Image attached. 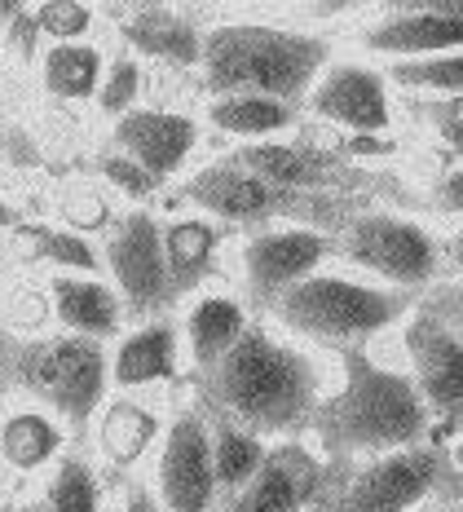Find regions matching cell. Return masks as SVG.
Returning a JSON list of instances; mask_svg holds the SVG:
<instances>
[{"label": "cell", "instance_id": "6da1fadb", "mask_svg": "<svg viewBox=\"0 0 463 512\" xmlns=\"http://www.w3.org/2000/svg\"><path fill=\"white\" fill-rule=\"evenodd\" d=\"M331 380L336 358L283 336L256 314L239 345L212 371L186 380V389L203 411L256 433L261 442H292L305 437L314 411L331 393Z\"/></svg>", "mask_w": 463, "mask_h": 512}, {"label": "cell", "instance_id": "7a4b0ae2", "mask_svg": "<svg viewBox=\"0 0 463 512\" xmlns=\"http://www.w3.org/2000/svg\"><path fill=\"white\" fill-rule=\"evenodd\" d=\"M340 53V36L331 27H318L305 18V9H225L208 14L199 53V93H261L287 106L305 102L318 71Z\"/></svg>", "mask_w": 463, "mask_h": 512}, {"label": "cell", "instance_id": "3957f363", "mask_svg": "<svg viewBox=\"0 0 463 512\" xmlns=\"http://www.w3.org/2000/svg\"><path fill=\"white\" fill-rule=\"evenodd\" d=\"M331 358H336V380L305 429V442L331 464V473L433 437L428 407L393 340L380 349H353Z\"/></svg>", "mask_w": 463, "mask_h": 512}, {"label": "cell", "instance_id": "277c9868", "mask_svg": "<svg viewBox=\"0 0 463 512\" xmlns=\"http://www.w3.org/2000/svg\"><path fill=\"white\" fill-rule=\"evenodd\" d=\"M415 305V296L366 283L331 261L296 287L278 292L274 301H265L256 314L283 336L318 349V354H353V349L389 345Z\"/></svg>", "mask_w": 463, "mask_h": 512}, {"label": "cell", "instance_id": "5b68a950", "mask_svg": "<svg viewBox=\"0 0 463 512\" xmlns=\"http://www.w3.org/2000/svg\"><path fill=\"white\" fill-rule=\"evenodd\" d=\"M0 389L9 398H23L31 407L58 415L62 424L84 437L102 402L111 398L106 376V345L62 332H31L9 336L0 354Z\"/></svg>", "mask_w": 463, "mask_h": 512}, {"label": "cell", "instance_id": "8992f818", "mask_svg": "<svg viewBox=\"0 0 463 512\" xmlns=\"http://www.w3.org/2000/svg\"><path fill=\"white\" fill-rule=\"evenodd\" d=\"M331 261L353 270L366 283H380L389 292L424 296L441 283V230L424 212L406 208H362L349 212L331 230Z\"/></svg>", "mask_w": 463, "mask_h": 512}, {"label": "cell", "instance_id": "52a82bcc", "mask_svg": "<svg viewBox=\"0 0 463 512\" xmlns=\"http://www.w3.org/2000/svg\"><path fill=\"white\" fill-rule=\"evenodd\" d=\"M446 490H459L446 464V446L428 437L331 473L322 512H419Z\"/></svg>", "mask_w": 463, "mask_h": 512}, {"label": "cell", "instance_id": "ba28073f", "mask_svg": "<svg viewBox=\"0 0 463 512\" xmlns=\"http://www.w3.org/2000/svg\"><path fill=\"white\" fill-rule=\"evenodd\" d=\"M331 256H336L331 226H322V221H269V226L243 230L230 239L225 283L239 287L252 309H261L278 292L331 265Z\"/></svg>", "mask_w": 463, "mask_h": 512}, {"label": "cell", "instance_id": "9c48e42d", "mask_svg": "<svg viewBox=\"0 0 463 512\" xmlns=\"http://www.w3.org/2000/svg\"><path fill=\"white\" fill-rule=\"evenodd\" d=\"M336 36L340 49L358 53L375 67H402L437 53L463 49V5H358Z\"/></svg>", "mask_w": 463, "mask_h": 512}, {"label": "cell", "instance_id": "30bf717a", "mask_svg": "<svg viewBox=\"0 0 463 512\" xmlns=\"http://www.w3.org/2000/svg\"><path fill=\"white\" fill-rule=\"evenodd\" d=\"M305 124L314 120L336 137H393L406 124V102L393 93L384 67L340 49L318 71L314 89L300 102Z\"/></svg>", "mask_w": 463, "mask_h": 512}, {"label": "cell", "instance_id": "8fae6325", "mask_svg": "<svg viewBox=\"0 0 463 512\" xmlns=\"http://www.w3.org/2000/svg\"><path fill=\"white\" fill-rule=\"evenodd\" d=\"M159 208H186L199 217L217 221L230 234L269 226V221H314V217H296L300 208H309V199H287L278 190L261 186L252 173H243L230 155H203L177 186L159 199Z\"/></svg>", "mask_w": 463, "mask_h": 512}, {"label": "cell", "instance_id": "7c38bea8", "mask_svg": "<svg viewBox=\"0 0 463 512\" xmlns=\"http://www.w3.org/2000/svg\"><path fill=\"white\" fill-rule=\"evenodd\" d=\"M98 248L102 279L115 287L128 323L177 314V296H172L164 265V239H159V208H120Z\"/></svg>", "mask_w": 463, "mask_h": 512}, {"label": "cell", "instance_id": "4fadbf2b", "mask_svg": "<svg viewBox=\"0 0 463 512\" xmlns=\"http://www.w3.org/2000/svg\"><path fill=\"white\" fill-rule=\"evenodd\" d=\"M142 477L164 512H217L221 508V490H217L212 451H208V415L190 398V389H181L172 398L164 437H159Z\"/></svg>", "mask_w": 463, "mask_h": 512}, {"label": "cell", "instance_id": "5bb4252c", "mask_svg": "<svg viewBox=\"0 0 463 512\" xmlns=\"http://www.w3.org/2000/svg\"><path fill=\"white\" fill-rule=\"evenodd\" d=\"M393 349L402 358V367L411 371L419 398L433 420V437L463 433V336L450 327H441L424 305L411 309V318L402 323V332L393 336Z\"/></svg>", "mask_w": 463, "mask_h": 512}, {"label": "cell", "instance_id": "9a60e30c", "mask_svg": "<svg viewBox=\"0 0 463 512\" xmlns=\"http://www.w3.org/2000/svg\"><path fill=\"white\" fill-rule=\"evenodd\" d=\"M203 142H208V133L190 106L146 102L120 115L115 124H106V146L133 159L164 195L203 159Z\"/></svg>", "mask_w": 463, "mask_h": 512}, {"label": "cell", "instance_id": "2e32d148", "mask_svg": "<svg viewBox=\"0 0 463 512\" xmlns=\"http://www.w3.org/2000/svg\"><path fill=\"white\" fill-rule=\"evenodd\" d=\"M177 398V393H172ZM172 398H137V393H111L102 402V411L93 415L89 433L80 437L84 451L93 455V464L106 473V482L146 473L150 455H155L159 437L168 424Z\"/></svg>", "mask_w": 463, "mask_h": 512}, {"label": "cell", "instance_id": "e0dca14e", "mask_svg": "<svg viewBox=\"0 0 463 512\" xmlns=\"http://www.w3.org/2000/svg\"><path fill=\"white\" fill-rule=\"evenodd\" d=\"M331 486V464L322 460L305 437L269 442L265 464L243 490L221 499L217 512H314L322 508Z\"/></svg>", "mask_w": 463, "mask_h": 512}, {"label": "cell", "instance_id": "ac0fdd59", "mask_svg": "<svg viewBox=\"0 0 463 512\" xmlns=\"http://www.w3.org/2000/svg\"><path fill=\"white\" fill-rule=\"evenodd\" d=\"M106 376H111V393H137V398H172L186 389L177 318L164 314L128 323L106 345Z\"/></svg>", "mask_w": 463, "mask_h": 512}, {"label": "cell", "instance_id": "d6986e66", "mask_svg": "<svg viewBox=\"0 0 463 512\" xmlns=\"http://www.w3.org/2000/svg\"><path fill=\"white\" fill-rule=\"evenodd\" d=\"M106 27H115L120 49H128L146 67H164L177 76H195L203 53V27L208 14L177 5H128V9H102Z\"/></svg>", "mask_w": 463, "mask_h": 512}, {"label": "cell", "instance_id": "ffe728a7", "mask_svg": "<svg viewBox=\"0 0 463 512\" xmlns=\"http://www.w3.org/2000/svg\"><path fill=\"white\" fill-rule=\"evenodd\" d=\"M177 336H181V358H186V380L212 371L217 362L239 345V336L252 327L256 309L252 301L230 283H208L177 301Z\"/></svg>", "mask_w": 463, "mask_h": 512}, {"label": "cell", "instance_id": "44dd1931", "mask_svg": "<svg viewBox=\"0 0 463 512\" xmlns=\"http://www.w3.org/2000/svg\"><path fill=\"white\" fill-rule=\"evenodd\" d=\"M75 442L80 437L58 415L5 393V402H0V482L5 486L31 490Z\"/></svg>", "mask_w": 463, "mask_h": 512}, {"label": "cell", "instance_id": "7402d4cb", "mask_svg": "<svg viewBox=\"0 0 463 512\" xmlns=\"http://www.w3.org/2000/svg\"><path fill=\"white\" fill-rule=\"evenodd\" d=\"M159 239H164V265L177 301L225 279V252L234 234L217 221L186 208H159Z\"/></svg>", "mask_w": 463, "mask_h": 512}, {"label": "cell", "instance_id": "603a6c76", "mask_svg": "<svg viewBox=\"0 0 463 512\" xmlns=\"http://www.w3.org/2000/svg\"><path fill=\"white\" fill-rule=\"evenodd\" d=\"M40 301H45L49 332L62 336L111 345L128 327L120 296L102 274H45L40 279Z\"/></svg>", "mask_w": 463, "mask_h": 512}, {"label": "cell", "instance_id": "cb8c5ba5", "mask_svg": "<svg viewBox=\"0 0 463 512\" xmlns=\"http://www.w3.org/2000/svg\"><path fill=\"white\" fill-rule=\"evenodd\" d=\"M225 155L252 173L261 186L278 190L287 199H309L336 186V155L300 142V137H278V142H252V146H225Z\"/></svg>", "mask_w": 463, "mask_h": 512}, {"label": "cell", "instance_id": "d4e9b609", "mask_svg": "<svg viewBox=\"0 0 463 512\" xmlns=\"http://www.w3.org/2000/svg\"><path fill=\"white\" fill-rule=\"evenodd\" d=\"M203 133H217L234 146L252 142H278V137H300L305 115L296 106L261 98V93H221V98H203L195 106Z\"/></svg>", "mask_w": 463, "mask_h": 512}, {"label": "cell", "instance_id": "484cf974", "mask_svg": "<svg viewBox=\"0 0 463 512\" xmlns=\"http://www.w3.org/2000/svg\"><path fill=\"white\" fill-rule=\"evenodd\" d=\"M106 40H84V45H45L36 58V84L53 106H93L106 76Z\"/></svg>", "mask_w": 463, "mask_h": 512}, {"label": "cell", "instance_id": "4316f807", "mask_svg": "<svg viewBox=\"0 0 463 512\" xmlns=\"http://www.w3.org/2000/svg\"><path fill=\"white\" fill-rule=\"evenodd\" d=\"M27 495L36 512H111V482L84 451V442H75Z\"/></svg>", "mask_w": 463, "mask_h": 512}, {"label": "cell", "instance_id": "83f0119b", "mask_svg": "<svg viewBox=\"0 0 463 512\" xmlns=\"http://www.w3.org/2000/svg\"><path fill=\"white\" fill-rule=\"evenodd\" d=\"M190 398H195V393H190ZM203 415H208V451H212L217 490H221V499H230L234 490H243L256 477V468L265 464L269 442H261L256 433H247V429H239V424L212 415V411H203Z\"/></svg>", "mask_w": 463, "mask_h": 512}, {"label": "cell", "instance_id": "f1b7e54d", "mask_svg": "<svg viewBox=\"0 0 463 512\" xmlns=\"http://www.w3.org/2000/svg\"><path fill=\"white\" fill-rule=\"evenodd\" d=\"M393 93L402 102H437V98H463V49L437 53L424 62H402V67H384Z\"/></svg>", "mask_w": 463, "mask_h": 512}, {"label": "cell", "instance_id": "f546056e", "mask_svg": "<svg viewBox=\"0 0 463 512\" xmlns=\"http://www.w3.org/2000/svg\"><path fill=\"white\" fill-rule=\"evenodd\" d=\"M146 89H150V67L146 62H137L128 49H111L102 89H98V98H93V115H98L102 124H115L120 115L146 106Z\"/></svg>", "mask_w": 463, "mask_h": 512}, {"label": "cell", "instance_id": "4dcf8cb0", "mask_svg": "<svg viewBox=\"0 0 463 512\" xmlns=\"http://www.w3.org/2000/svg\"><path fill=\"white\" fill-rule=\"evenodd\" d=\"M31 23L40 31V45H84V40H102L106 14L98 5L49 0V5H31Z\"/></svg>", "mask_w": 463, "mask_h": 512}, {"label": "cell", "instance_id": "1f68e13d", "mask_svg": "<svg viewBox=\"0 0 463 512\" xmlns=\"http://www.w3.org/2000/svg\"><path fill=\"white\" fill-rule=\"evenodd\" d=\"M93 168H98V190L102 195H115L124 208H159V199H164V190H159L133 159L111 151V146L98 155Z\"/></svg>", "mask_w": 463, "mask_h": 512}, {"label": "cell", "instance_id": "d6a6232c", "mask_svg": "<svg viewBox=\"0 0 463 512\" xmlns=\"http://www.w3.org/2000/svg\"><path fill=\"white\" fill-rule=\"evenodd\" d=\"M406 120L424 128V137L450 159V164H463V98L406 102Z\"/></svg>", "mask_w": 463, "mask_h": 512}, {"label": "cell", "instance_id": "836d02e7", "mask_svg": "<svg viewBox=\"0 0 463 512\" xmlns=\"http://www.w3.org/2000/svg\"><path fill=\"white\" fill-rule=\"evenodd\" d=\"M111 221H115L111 204H106V195L98 186H89V181H84V186H75L71 195L58 204V226H67L75 234H89V239H102Z\"/></svg>", "mask_w": 463, "mask_h": 512}, {"label": "cell", "instance_id": "e575fe53", "mask_svg": "<svg viewBox=\"0 0 463 512\" xmlns=\"http://www.w3.org/2000/svg\"><path fill=\"white\" fill-rule=\"evenodd\" d=\"M424 217L433 221L437 230L463 226V164H446L433 173L428 195H424Z\"/></svg>", "mask_w": 463, "mask_h": 512}, {"label": "cell", "instance_id": "d590c367", "mask_svg": "<svg viewBox=\"0 0 463 512\" xmlns=\"http://www.w3.org/2000/svg\"><path fill=\"white\" fill-rule=\"evenodd\" d=\"M419 305H424L441 327H450L455 336H463V279H441V283H433L424 296H419Z\"/></svg>", "mask_w": 463, "mask_h": 512}, {"label": "cell", "instance_id": "8d00e7d4", "mask_svg": "<svg viewBox=\"0 0 463 512\" xmlns=\"http://www.w3.org/2000/svg\"><path fill=\"white\" fill-rule=\"evenodd\" d=\"M111 512H164V508H159V499L150 495L146 477L133 473V477L111 482Z\"/></svg>", "mask_w": 463, "mask_h": 512}, {"label": "cell", "instance_id": "74e56055", "mask_svg": "<svg viewBox=\"0 0 463 512\" xmlns=\"http://www.w3.org/2000/svg\"><path fill=\"white\" fill-rule=\"evenodd\" d=\"M441 279H463V226L441 230Z\"/></svg>", "mask_w": 463, "mask_h": 512}, {"label": "cell", "instance_id": "f35d334b", "mask_svg": "<svg viewBox=\"0 0 463 512\" xmlns=\"http://www.w3.org/2000/svg\"><path fill=\"white\" fill-rule=\"evenodd\" d=\"M419 512H463V490H446V495L428 499Z\"/></svg>", "mask_w": 463, "mask_h": 512}, {"label": "cell", "instance_id": "ab89813d", "mask_svg": "<svg viewBox=\"0 0 463 512\" xmlns=\"http://www.w3.org/2000/svg\"><path fill=\"white\" fill-rule=\"evenodd\" d=\"M0 512H27V490L0 482Z\"/></svg>", "mask_w": 463, "mask_h": 512}, {"label": "cell", "instance_id": "60d3db41", "mask_svg": "<svg viewBox=\"0 0 463 512\" xmlns=\"http://www.w3.org/2000/svg\"><path fill=\"white\" fill-rule=\"evenodd\" d=\"M18 221H23V217H18V208H14V204H9V199H0V248H5L9 230H14V226H18Z\"/></svg>", "mask_w": 463, "mask_h": 512}, {"label": "cell", "instance_id": "b9f144b4", "mask_svg": "<svg viewBox=\"0 0 463 512\" xmlns=\"http://www.w3.org/2000/svg\"><path fill=\"white\" fill-rule=\"evenodd\" d=\"M14 14H18V5H9V0H0V36H5V27L14 23Z\"/></svg>", "mask_w": 463, "mask_h": 512}, {"label": "cell", "instance_id": "7bdbcfd3", "mask_svg": "<svg viewBox=\"0 0 463 512\" xmlns=\"http://www.w3.org/2000/svg\"><path fill=\"white\" fill-rule=\"evenodd\" d=\"M0 354H5V327H0Z\"/></svg>", "mask_w": 463, "mask_h": 512}, {"label": "cell", "instance_id": "ee69618b", "mask_svg": "<svg viewBox=\"0 0 463 512\" xmlns=\"http://www.w3.org/2000/svg\"><path fill=\"white\" fill-rule=\"evenodd\" d=\"M27 512H36V504H31V495H27Z\"/></svg>", "mask_w": 463, "mask_h": 512}, {"label": "cell", "instance_id": "f6af8a7d", "mask_svg": "<svg viewBox=\"0 0 463 512\" xmlns=\"http://www.w3.org/2000/svg\"><path fill=\"white\" fill-rule=\"evenodd\" d=\"M0 402H5V389H0Z\"/></svg>", "mask_w": 463, "mask_h": 512}, {"label": "cell", "instance_id": "bcb514c9", "mask_svg": "<svg viewBox=\"0 0 463 512\" xmlns=\"http://www.w3.org/2000/svg\"><path fill=\"white\" fill-rule=\"evenodd\" d=\"M314 512H322V508H314Z\"/></svg>", "mask_w": 463, "mask_h": 512}]
</instances>
